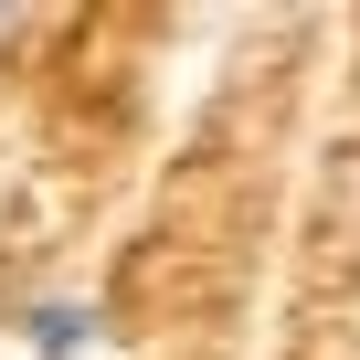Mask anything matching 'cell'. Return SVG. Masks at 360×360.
<instances>
[{
    "label": "cell",
    "mask_w": 360,
    "mask_h": 360,
    "mask_svg": "<svg viewBox=\"0 0 360 360\" xmlns=\"http://www.w3.org/2000/svg\"><path fill=\"white\" fill-rule=\"evenodd\" d=\"M22 328H32V360H75V349L96 339V307H85V297H43Z\"/></svg>",
    "instance_id": "cell-1"
}]
</instances>
